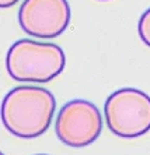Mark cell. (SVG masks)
<instances>
[{
  "instance_id": "obj_1",
  "label": "cell",
  "mask_w": 150,
  "mask_h": 155,
  "mask_svg": "<svg viewBox=\"0 0 150 155\" xmlns=\"http://www.w3.org/2000/svg\"><path fill=\"white\" fill-rule=\"evenodd\" d=\"M56 109L51 91L41 87H15L2 102V122L13 136L39 137L49 129Z\"/></svg>"
},
{
  "instance_id": "obj_2",
  "label": "cell",
  "mask_w": 150,
  "mask_h": 155,
  "mask_svg": "<svg viewBox=\"0 0 150 155\" xmlns=\"http://www.w3.org/2000/svg\"><path fill=\"white\" fill-rule=\"evenodd\" d=\"M65 66L62 48L32 39L14 42L6 58L9 76L20 83H49L63 71Z\"/></svg>"
},
{
  "instance_id": "obj_3",
  "label": "cell",
  "mask_w": 150,
  "mask_h": 155,
  "mask_svg": "<svg viewBox=\"0 0 150 155\" xmlns=\"http://www.w3.org/2000/svg\"><path fill=\"white\" fill-rule=\"evenodd\" d=\"M104 115L111 133L136 138L150 130V97L136 88H121L107 98Z\"/></svg>"
},
{
  "instance_id": "obj_4",
  "label": "cell",
  "mask_w": 150,
  "mask_h": 155,
  "mask_svg": "<svg viewBox=\"0 0 150 155\" xmlns=\"http://www.w3.org/2000/svg\"><path fill=\"white\" fill-rule=\"evenodd\" d=\"M101 130L103 117L98 108L86 99L66 102L56 116V136L67 147H88L100 137Z\"/></svg>"
},
{
  "instance_id": "obj_5",
  "label": "cell",
  "mask_w": 150,
  "mask_h": 155,
  "mask_svg": "<svg viewBox=\"0 0 150 155\" xmlns=\"http://www.w3.org/2000/svg\"><path fill=\"white\" fill-rule=\"evenodd\" d=\"M70 15L67 0H24L19 10V24L27 35L52 39L66 31Z\"/></svg>"
},
{
  "instance_id": "obj_6",
  "label": "cell",
  "mask_w": 150,
  "mask_h": 155,
  "mask_svg": "<svg viewBox=\"0 0 150 155\" xmlns=\"http://www.w3.org/2000/svg\"><path fill=\"white\" fill-rule=\"evenodd\" d=\"M138 31H139V36L143 41V43L150 48V8H147L140 15L139 24H138Z\"/></svg>"
},
{
  "instance_id": "obj_7",
  "label": "cell",
  "mask_w": 150,
  "mask_h": 155,
  "mask_svg": "<svg viewBox=\"0 0 150 155\" xmlns=\"http://www.w3.org/2000/svg\"><path fill=\"white\" fill-rule=\"evenodd\" d=\"M17 2L19 0H0V6L3 8H6V7H10V6H14Z\"/></svg>"
},
{
  "instance_id": "obj_8",
  "label": "cell",
  "mask_w": 150,
  "mask_h": 155,
  "mask_svg": "<svg viewBox=\"0 0 150 155\" xmlns=\"http://www.w3.org/2000/svg\"><path fill=\"white\" fill-rule=\"evenodd\" d=\"M37 155H46V154H37Z\"/></svg>"
},
{
  "instance_id": "obj_9",
  "label": "cell",
  "mask_w": 150,
  "mask_h": 155,
  "mask_svg": "<svg viewBox=\"0 0 150 155\" xmlns=\"http://www.w3.org/2000/svg\"><path fill=\"white\" fill-rule=\"evenodd\" d=\"M100 2H107V0H100Z\"/></svg>"
},
{
  "instance_id": "obj_10",
  "label": "cell",
  "mask_w": 150,
  "mask_h": 155,
  "mask_svg": "<svg viewBox=\"0 0 150 155\" xmlns=\"http://www.w3.org/2000/svg\"><path fill=\"white\" fill-rule=\"evenodd\" d=\"M2 155H4V154H2Z\"/></svg>"
}]
</instances>
